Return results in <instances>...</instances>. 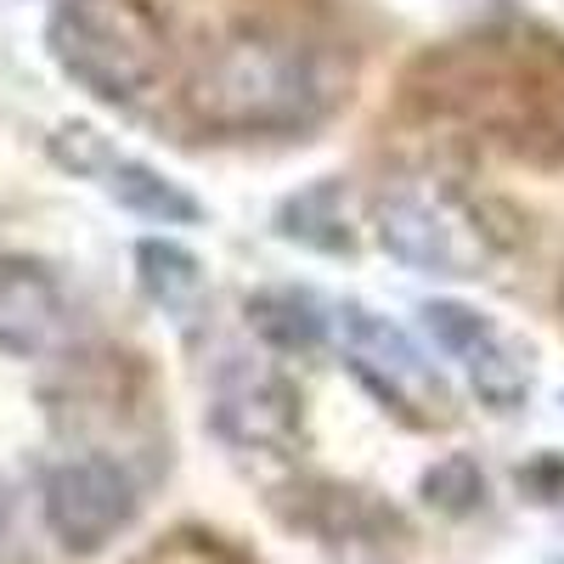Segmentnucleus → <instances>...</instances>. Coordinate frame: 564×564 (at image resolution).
Instances as JSON below:
<instances>
[{
  "instance_id": "nucleus-1",
  "label": "nucleus",
  "mask_w": 564,
  "mask_h": 564,
  "mask_svg": "<svg viewBox=\"0 0 564 564\" xmlns=\"http://www.w3.org/2000/svg\"><path fill=\"white\" fill-rule=\"evenodd\" d=\"M327 102H334V90H327L322 52L289 29H243L220 40L186 90L193 119L220 135L305 130L322 119Z\"/></svg>"
},
{
  "instance_id": "nucleus-2",
  "label": "nucleus",
  "mask_w": 564,
  "mask_h": 564,
  "mask_svg": "<svg viewBox=\"0 0 564 564\" xmlns=\"http://www.w3.org/2000/svg\"><path fill=\"white\" fill-rule=\"evenodd\" d=\"M45 52L102 108L148 102L170 68V40L148 0H57L45 18Z\"/></svg>"
},
{
  "instance_id": "nucleus-3",
  "label": "nucleus",
  "mask_w": 564,
  "mask_h": 564,
  "mask_svg": "<svg viewBox=\"0 0 564 564\" xmlns=\"http://www.w3.org/2000/svg\"><path fill=\"white\" fill-rule=\"evenodd\" d=\"M52 159L79 181H97L102 193L135 220H153V226H198L204 220V204L186 193L175 175H164L148 159L119 153L113 141L102 130H90V124H57L52 130Z\"/></svg>"
},
{
  "instance_id": "nucleus-4",
  "label": "nucleus",
  "mask_w": 564,
  "mask_h": 564,
  "mask_svg": "<svg viewBox=\"0 0 564 564\" xmlns=\"http://www.w3.org/2000/svg\"><path fill=\"white\" fill-rule=\"evenodd\" d=\"M372 238L384 254H395L401 265L423 271V276H475V265L486 260V243L475 220H468L446 193H384L372 209Z\"/></svg>"
},
{
  "instance_id": "nucleus-5",
  "label": "nucleus",
  "mask_w": 564,
  "mask_h": 564,
  "mask_svg": "<svg viewBox=\"0 0 564 564\" xmlns=\"http://www.w3.org/2000/svg\"><path fill=\"white\" fill-rule=\"evenodd\" d=\"M45 525L68 553H97L135 520V486L108 457H63L40 486Z\"/></svg>"
},
{
  "instance_id": "nucleus-6",
  "label": "nucleus",
  "mask_w": 564,
  "mask_h": 564,
  "mask_svg": "<svg viewBox=\"0 0 564 564\" xmlns=\"http://www.w3.org/2000/svg\"><path fill=\"white\" fill-rule=\"evenodd\" d=\"M339 334H345V356L361 379L395 406H417V412H441L446 406V384L435 361L412 345L406 327H395L390 316L367 311V305H345L339 311Z\"/></svg>"
},
{
  "instance_id": "nucleus-7",
  "label": "nucleus",
  "mask_w": 564,
  "mask_h": 564,
  "mask_svg": "<svg viewBox=\"0 0 564 564\" xmlns=\"http://www.w3.org/2000/svg\"><path fill=\"white\" fill-rule=\"evenodd\" d=\"M209 423L231 446H289L300 430V395L276 367L254 356H226L209 390Z\"/></svg>"
},
{
  "instance_id": "nucleus-8",
  "label": "nucleus",
  "mask_w": 564,
  "mask_h": 564,
  "mask_svg": "<svg viewBox=\"0 0 564 564\" xmlns=\"http://www.w3.org/2000/svg\"><path fill=\"white\" fill-rule=\"evenodd\" d=\"M63 322L68 305L40 265H0V356H45Z\"/></svg>"
},
{
  "instance_id": "nucleus-9",
  "label": "nucleus",
  "mask_w": 564,
  "mask_h": 564,
  "mask_svg": "<svg viewBox=\"0 0 564 564\" xmlns=\"http://www.w3.org/2000/svg\"><path fill=\"white\" fill-rule=\"evenodd\" d=\"M276 238L282 243H300L311 254H350L356 249V231H350V198H345V181L322 175L300 193H289L271 215Z\"/></svg>"
},
{
  "instance_id": "nucleus-10",
  "label": "nucleus",
  "mask_w": 564,
  "mask_h": 564,
  "mask_svg": "<svg viewBox=\"0 0 564 564\" xmlns=\"http://www.w3.org/2000/svg\"><path fill=\"white\" fill-rule=\"evenodd\" d=\"M243 316L249 327L282 356H311L322 339H327V305L311 294V289H294V282H282V289H260L243 300Z\"/></svg>"
},
{
  "instance_id": "nucleus-11",
  "label": "nucleus",
  "mask_w": 564,
  "mask_h": 564,
  "mask_svg": "<svg viewBox=\"0 0 564 564\" xmlns=\"http://www.w3.org/2000/svg\"><path fill=\"white\" fill-rule=\"evenodd\" d=\"M135 282L148 294V305H159L164 316H193L204 300V260L175 238H141L135 243Z\"/></svg>"
},
{
  "instance_id": "nucleus-12",
  "label": "nucleus",
  "mask_w": 564,
  "mask_h": 564,
  "mask_svg": "<svg viewBox=\"0 0 564 564\" xmlns=\"http://www.w3.org/2000/svg\"><path fill=\"white\" fill-rule=\"evenodd\" d=\"M463 372H468V390H475L491 412H513V406H525V395H531V356L513 339H502V334H491L486 345L468 350Z\"/></svg>"
},
{
  "instance_id": "nucleus-13",
  "label": "nucleus",
  "mask_w": 564,
  "mask_h": 564,
  "mask_svg": "<svg viewBox=\"0 0 564 564\" xmlns=\"http://www.w3.org/2000/svg\"><path fill=\"white\" fill-rule=\"evenodd\" d=\"M417 316H423V334L435 339V350L452 356V361H463L475 345H486V339L497 334V327H491L475 305H463V300H423Z\"/></svg>"
},
{
  "instance_id": "nucleus-14",
  "label": "nucleus",
  "mask_w": 564,
  "mask_h": 564,
  "mask_svg": "<svg viewBox=\"0 0 564 564\" xmlns=\"http://www.w3.org/2000/svg\"><path fill=\"white\" fill-rule=\"evenodd\" d=\"M423 497H430V508L441 513H468L480 497H486V475H480V463L475 457H441L430 475H423Z\"/></svg>"
},
{
  "instance_id": "nucleus-15",
  "label": "nucleus",
  "mask_w": 564,
  "mask_h": 564,
  "mask_svg": "<svg viewBox=\"0 0 564 564\" xmlns=\"http://www.w3.org/2000/svg\"><path fill=\"white\" fill-rule=\"evenodd\" d=\"M558 564H564V558H558Z\"/></svg>"
}]
</instances>
